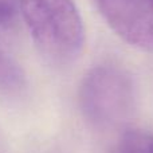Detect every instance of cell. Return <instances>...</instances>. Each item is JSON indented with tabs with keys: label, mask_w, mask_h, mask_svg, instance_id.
Wrapping results in <instances>:
<instances>
[{
	"label": "cell",
	"mask_w": 153,
	"mask_h": 153,
	"mask_svg": "<svg viewBox=\"0 0 153 153\" xmlns=\"http://www.w3.org/2000/svg\"><path fill=\"white\" fill-rule=\"evenodd\" d=\"M20 12L39 51L58 65L78 58L85 28L73 0H20Z\"/></svg>",
	"instance_id": "1"
},
{
	"label": "cell",
	"mask_w": 153,
	"mask_h": 153,
	"mask_svg": "<svg viewBox=\"0 0 153 153\" xmlns=\"http://www.w3.org/2000/svg\"><path fill=\"white\" fill-rule=\"evenodd\" d=\"M79 106L94 128L109 129L121 125L136 108L132 76L113 65L93 67L79 86Z\"/></svg>",
	"instance_id": "2"
},
{
	"label": "cell",
	"mask_w": 153,
	"mask_h": 153,
	"mask_svg": "<svg viewBox=\"0 0 153 153\" xmlns=\"http://www.w3.org/2000/svg\"><path fill=\"white\" fill-rule=\"evenodd\" d=\"M103 19L129 45L153 51V0H95Z\"/></svg>",
	"instance_id": "3"
},
{
	"label": "cell",
	"mask_w": 153,
	"mask_h": 153,
	"mask_svg": "<svg viewBox=\"0 0 153 153\" xmlns=\"http://www.w3.org/2000/svg\"><path fill=\"white\" fill-rule=\"evenodd\" d=\"M27 89V79L20 65L0 48V93L7 97H20Z\"/></svg>",
	"instance_id": "4"
},
{
	"label": "cell",
	"mask_w": 153,
	"mask_h": 153,
	"mask_svg": "<svg viewBox=\"0 0 153 153\" xmlns=\"http://www.w3.org/2000/svg\"><path fill=\"white\" fill-rule=\"evenodd\" d=\"M114 153H153V136L132 129L121 136Z\"/></svg>",
	"instance_id": "5"
},
{
	"label": "cell",
	"mask_w": 153,
	"mask_h": 153,
	"mask_svg": "<svg viewBox=\"0 0 153 153\" xmlns=\"http://www.w3.org/2000/svg\"><path fill=\"white\" fill-rule=\"evenodd\" d=\"M20 15V0H0V34L12 31Z\"/></svg>",
	"instance_id": "6"
}]
</instances>
